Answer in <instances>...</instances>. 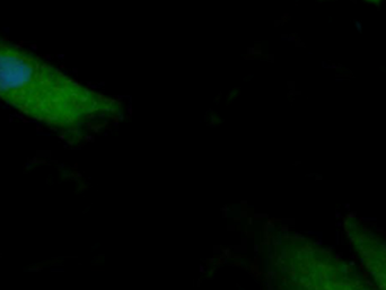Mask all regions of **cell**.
<instances>
[{"instance_id":"6da1fadb","label":"cell","mask_w":386,"mask_h":290,"mask_svg":"<svg viewBox=\"0 0 386 290\" xmlns=\"http://www.w3.org/2000/svg\"><path fill=\"white\" fill-rule=\"evenodd\" d=\"M0 101L68 141L79 140L117 114L113 99L1 37Z\"/></svg>"},{"instance_id":"7a4b0ae2","label":"cell","mask_w":386,"mask_h":290,"mask_svg":"<svg viewBox=\"0 0 386 290\" xmlns=\"http://www.w3.org/2000/svg\"><path fill=\"white\" fill-rule=\"evenodd\" d=\"M273 290H376L361 268L321 243L284 233L272 244Z\"/></svg>"},{"instance_id":"3957f363","label":"cell","mask_w":386,"mask_h":290,"mask_svg":"<svg viewBox=\"0 0 386 290\" xmlns=\"http://www.w3.org/2000/svg\"><path fill=\"white\" fill-rule=\"evenodd\" d=\"M343 230L376 290H386V238L351 214L343 220Z\"/></svg>"}]
</instances>
